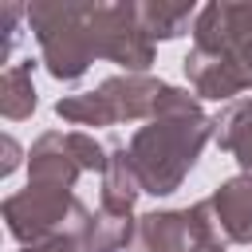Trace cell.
Wrapping results in <instances>:
<instances>
[{
  "mask_svg": "<svg viewBox=\"0 0 252 252\" xmlns=\"http://www.w3.org/2000/svg\"><path fill=\"white\" fill-rule=\"evenodd\" d=\"M138 12H142V28H146L150 39H177L201 16V8H193V4H165V0L138 4Z\"/></svg>",
  "mask_w": 252,
  "mask_h": 252,
  "instance_id": "obj_12",
  "label": "cell"
},
{
  "mask_svg": "<svg viewBox=\"0 0 252 252\" xmlns=\"http://www.w3.org/2000/svg\"><path fill=\"white\" fill-rule=\"evenodd\" d=\"M161 79H150V75H110L98 83V94L110 102L114 118L118 122H150L154 118V106L161 98Z\"/></svg>",
  "mask_w": 252,
  "mask_h": 252,
  "instance_id": "obj_8",
  "label": "cell"
},
{
  "mask_svg": "<svg viewBox=\"0 0 252 252\" xmlns=\"http://www.w3.org/2000/svg\"><path fill=\"white\" fill-rule=\"evenodd\" d=\"M35 83H32V63H12L0 75V114L8 122H20L35 110Z\"/></svg>",
  "mask_w": 252,
  "mask_h": 252,
  "instance_id": "obj_13",
  "label": "cell"
},
{
  "mask_svg": "<svg viewBox=\"0 0 252 252\" xmlns=\"http://www.w3.org/2000/svg\"><path fill=\"white\" fill-rule=\"evenodd\" d=\"M146 189H142V177L134 169L130 146H110V161L102 169V201H98V209L110 213V217L134 220V201Z\"/></svg>",
  "mask_w": 252,
  "mask_h": 252,
  "instance_id": "obj_10",
  "label": "cell"
},
{
  "mask_svg": "<svg viewBox=\"0 0 252 252\" xmlns=\"http://www.w3.org/2000/svg\"><path fill=\"white\" fill-rule=\"evenodd\" d=\"M217 146L228 150L244 173H252V98L232 102L220 118H217Z\"/></svg>",
  "mask_w": 252,
  "mask_h": 252,
  "instance_id": "obj_11",
  "label": "cell"
},
{
  "mask_svg": "<svg viewBox=\"0 0 252 252\" xmlns=\"http://www.w3.org/2000/svg\"><path fill=\"white\" fill-rule=\"evenodd\" d=\"M205 240H224L217 232L209 201H197L189 209H154L134 220L126 252H189Z\"/></svg>",
  "mask_w": 252,
  "mask_h": 252,
  "instance_id": "obj_5",
  "label": "cell"
},
{
  "mask_svg": "<svg viewBox=\"0 0 252 252\" xmlns=\"http://www.w3.org/2000/svg\"><path fill=\"white\" fill-rule=\"evenodd\" d=\"M185 79L197 98H232L252 87V4H205L193 24Z\"/></svg>",
  "mask_w": 252,
  "mask_h": 252,
  "instance_id": "obj_2",
  "label": "cell"
},
{
  "mask_svg": "<svg viewBox=\"0 0 252 252\" xmlns=\"http://www.w3.org/2000/svg\"><path fill=\"white\" fill-rule=\"evenodd\" d=\"M189 252H224V240H205V244H197Z\"/></svg>",
  "mask_w": 252,
  "mask_h": 252,
  "instance_id": "obj_17",
  "label": "cell"
},
{
  "mask_svg": "<svg viewBox=\"0 0 252 252\" xmlns=\"http://www.w3.org/2000/svg\"><path fill=\"white\" fill-rule=\"evenodd\" d=\"M20 165V142L16 138H4V161H0V173H12Z\"/></svg>",
  "mask_w": 252,
  "mask_h": 252,
  "instance_id": "obj_16",
  "label": "cell"
},
{
  "mask_svg": "<svg viewBox=\"0 0 252 252\" xmlns=\"http://www.w3.org/2000/svg\"><path fill=\"white\" fill-rule=\"evenodd\" d=\"M83 201L71 193V189H55V185H35L28 181V189L12 193L4 201V220H8V232L32 248V244H43L51 236H63L79 224L83 217Z\"/></svg>",
  "mask_w": 252,
  "mask_h": 252,
  "instance_id": "obj_4",
  "label": "cell"
},
{
  "mask_svg": "<svg viewBox=\"0 0 252 252\" xmlns=\"http://www.w3.org/2000/svg\"><path fill=\"white\" fill-rule=\"evenodd\" d=\"M213 134H217V118L201 110L197 94L165 83L154 118L138 126L130 138V158L142 177V189L154 197H169L173 189H181V181L189 177Z\"/></svg>",
  "mask_w": 252,
  "mask_h": 252,
  "instance_id": "obj_1",
  "label": "cell"
},
{
  "mask_svg": "<svg viewBox=\"0 0 252 252\" xmlns=\"http://www.w3.org/2000/svg\"><path fill=\"white\" fill-rule=\"evenodd\" d=\"M94 47L98 59L122 67V75H146L154 63V39L142 28V12L130 0L98 4L94 12Z\"/></svg>",
  "mask_w": 252,
  "mask_h": 252,
  "instance_id": "obj_6",
  "label": "cell"
},
{
  "mask_svg": "<svg viewBox=\"0 0 252 252\" xmlns=\"http://www.w3.org/2000/svg\"><path fill=\"white\" fill-rule=\"evenodd\" d=\"M55 114L63 122H75V126H114V110L110 102L98 94V91H87V94H67L55 102Z\"/></svg>",
  "mask_w": 252,
  "mask_h": 252,
  "instance_id": "obj_14",
  "label": "cell"
},
{
  "mask_svg": "<svg viewBox=\"0 0 252 252\" xmlns=\"http://www.w3.org/2000/svg\"><path fill=\"white\" fill-rule=\"evenodd\" d=\"M94 12L91 0H35L28 4V28L35 32L39 59L51 79L75 83L98 59L94 47Z\"/></svg>",
  "mask_w": 252,
  "mask_h": 252,
  "instance_id": "obj_3",
  "label": "cell"
},
{
  "mask_svg": "<svg viewBox=\"0 0 252 252\" xmlns=\"http://www.w3.org/2000/svg\"><path fill=\"white\" fill-rule=\"evenodd\" d=\"M83 213H87V209H83ZM20 252H87V248H83L79 232L71 228V232H63V236H51V240H43V244H32V248H20Z\"/></svg>",
  "mask_w": 252,
  "mask_h": 252,
  "instance_id": "obj_15",
  "label": "cell"
},
{
  "mask_svg": "<svg viewBox=\"0 0 252 252\" xmlns=\"http://www.w3.org/2000/svg\"><path fill=\"white\" fill-rule=\"evenodd\" d=\"M217 232L232 244H252V173H236L209 197Z\"/></svg>",
  "mask_w": 252,
  "mask_h": 252,
  "instance_id": "obj_7",
  "label": "cell"
},
{
  "mask_svg": "<svg viewBox=\"0 0 252 252\" xmlns=\"http://www.w3.org/2000/svg\"><path fill=\"white\" fill-rule=\"evenodd\" d=\"M28 173L35 185H55V189H75L79 181V161L67 150V134L47 130L35 138V146L28 150Z\"/></svg>",
  "mask_w": 252,
  "mask_h": 252,
  "instance_id": "obj_9",
  "label": "cell"
}]
</instances>
